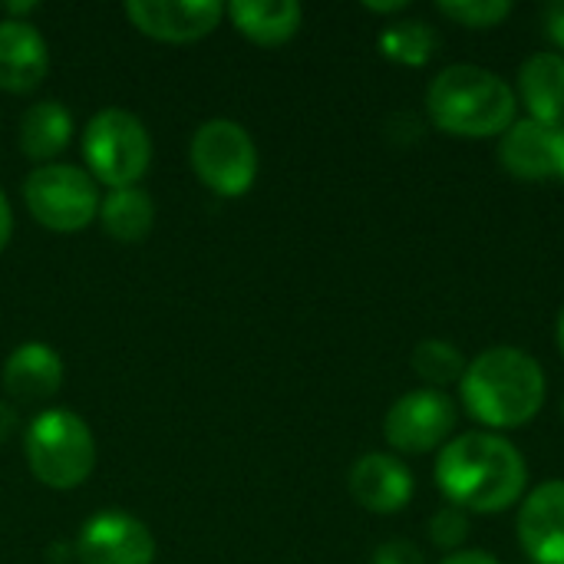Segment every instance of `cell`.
<instances>
[{"instance_id": "1", "label": "cell", "mask_w": 564, "mask_h": 564, "mask_svg": "<svg viewBox=\"0 0 564 564\" xmlns=\"http://www.w3.org/2000/svg\"><path fill=\"white\" fill-rule=\"evenodd\" d=\"M433 476L449 506L463 512L499 516L522 499L529 466L506 436L476 430L449 440L440 449Z\"/></svg>"}, {"instance_id": "2", "label": "cell", "mask_w": 564, "mask_h": 564, "mask_svg": "<svg viewBox=\"0 0 564 564\" xmlns=\"http://www.w3.org/2000/svg\"><path fill=\"white\" fill-rule=\"evenodd\" d=\"M466 413L492 430L529 426L545 406V370L542 364L519 347H489L469 360L463 380Z\"/></svg>"}, {"instance_id": "3", "label": "cell", "mask_w": 564, "mask_h": 564, "mask_svg": "<svg viewBox=\"0 0 564 564\" xmlns=\"http://www.w3.org/2000/svg\"><path fill=\"white\" fill-rule=\"evenodd\" d=\"M516 89L492 69L453 63L426 86V112L446 135L489 139L516 122Z\"/></svg>"}, {"instance_id": "4", "label": "cell", "mask_w": 564, "mask_h": 564, "mask_svg": "<svg viewBox=\"0 0 564 564\" xmlns=\"http://www.w3.org/2000/svg\"><path fill=\"white\" fill-rule=\"evenodd\" d=\"M30 473L50 489H76L93 476L96 443L83 416L73 410H43L23 433Z\"/></svg>"}, {"instance_id": "5", "label": "cell", "mask_w": 564, "mask_h": 564, "mask_svg": "<svg viewBox=\"0 0 564 564\" xmlns=\"http://www.w3.org/2000/svg\"><path fill=\"white\" fill-rule=\"evenodd\" d=\"M83 159L96 178V185L132 188L152 162V139L126 109H102L83 129Z\"/></svg>"}, {"instance_id": "6", "label": "cell", "mask_w": 564, "mask_h": 564, "mask_svg": "<svg viewBox=\"0 0 564 564\" xmlns=\"http://www.w3.org/2000/svg\"><path fill=\"white\" fill-rule=\"evenodd\" d=\"M192 169L205 188L221 198H241L258 178V149L245 126L231 119H208L192 135Z\"/></svg>"}, {"instance_id": "7", "label": "cell", "mask_w": 564, "mask_h": 564, "mask_svg": "<svg viewBox=\"0 0 564 564\" xmlns=\"http://www.w3.org/2000/svg\"><path fill=\"white\" fill-rule=\"evenodd\" d=\"M23 202L30 215L59 235H73L86 228L93 218H99V188L96 178L76 165L50 162L26 175L23 182Z\"/></svg>"}, {"instance_id": "8", "label": "cell", "mask_w": 564, "mask_h": 564, "mask_svg": "<svg viewBox=\"0 0 564 564\" xmlns=\"http://www.w3.org/2000/svg\"><path fill=\"white\" fill-rule=\"evenodd\" d=\"M459 410L453 403V397H446L443 390H410L403 393L383 420V436L397 453H410V456H423L433 449H443L449 433L456 430Z\"/></svg>"}, {"instance_id": "9", "label": "cell", "mask_w": 564, "mask_h": 564, "mask_svg": "<svg viewBox=\"0 0 564 564\" xmlns=\"http://www.w3.org/2000/svg\"><path fill=\"white\" fill-rule=\"evenodd\" d=\"M73 555L79 564H152L155 535L135 516L99 512L79 529Z\"/></svg>"}, {"instance_id": "10", "label": "cell", "mask_w": 564, "mask_h": 564, "mask_svg": "<svg viewBox=\"0 0 564 564\" xmlns=\"http://www.w3.org/2000/svg\"><path fill=\"white\" fill-rule=\"evenodd\" d=\"M499 162L522 182H564V126L516 119L499 142Z\"/></svg>"}, {"instance_id": "11", "label": "cell", "mask_w": 564, "mask_h": 564, "mask_svg": "<svg viewBox=\"0 0 564 564\" xmlns=\"http://www.w3.org/2000/svg\"><path fill=\"white\" fill-rule=\"evenodd\" d=\"M126 17L152 40L195 43L218 26L225 7L218 0H129Z\"/></svg>"}, {"instance_id": "12", "label": "cell", "mask_w": 564, "mask_h": 564, "mask_svg": "<svg viewBox=\"0 0 564 564\" xmlns=\"http://www.w3.org/2000/svg\"><path fill=\"white\" fill-rule=\"evenodd\" d=\"M519 542L535 564H564V479L542 482L519 509Z\"/></svg>"}, {"instance_id": "13", "label": "cell", "mask_w": 564, "mask_h": 564, "mask_svg": "<svg viewBox=\"0 0 564 564\" xmlns=\"http://www.w3.org/2000/svg\"><path fill=\"white\" fill-rule=\"evenodd\" d=\"M350 496L360 509L373 512V516H393L400 509H406V502L413 499V473L387 453H367L354 463L350 469Z\"/></svg>"}, {"instance_id": "14", "label": "cell", "mask_w": 564, "mask_h": 564, "mask_svg": "<svg viewBox=\"0 0 564 564\" xmlns=\"http://www.w3.org/2000/svg\"><path fill=\"white\" fill-rule=\"evenodd\" d=\"M50 73V46L26 20H0V89L33 93Z\"/></svg>"}, {"instance_id": "15", "label": "cell", "mask_w": 564, "mask_h": 564, "mask_svg": "<svg viewBox=\"0 0 564 564\" xmlns=\"http://www.w3.org/2000/svg\"><path fill=\"white\" fill-rule=\"evenodd\" d=\"M3 390L13 403H46L63 387V360L53 347L30 340L20 344L3 364Z\"/></svg>"}, {"instance_id": "16", "label": "cell", "mask_w": 564, "mask_h": 564, "mask_svg": "<svg viewBox=\"0 0 564 564\" xmlns=\"http://www.w3.org/2000/svg\"><path fill=\"white\" fill-rule=\"evenodd\" d=\"M519 99L529 119L562 126L564 119V56L532 53L519 69Z\"/></svg>"}, {"instance_id": "17", "label": "cell", "mask_w": 564, "mask_h": 564, "mask_svg": "<svg viewBox=\"0 0 564 564\" xmlns=\"http://www.w3.org/2000/svg\"><path fill=\"white\" fill-rule=\"evenodd\" d=\"M225 13L231 17L235 30L258 46L288 43L304 20V10L294 0H231Z\"/></svg>"}, {"instance_id": "18", "label": "cell", "mask_w": 564, "mask_h": 564, "mask_svg": "<svg viewBox=\"0 0 564 564\" xmlns=\"http://www.w3.org/2000/svg\"><path fill=\"white\" fill-rule=\"evenodd\" d=\"M73 139V116L63 102L43 99L30 106L20 119V152L33 162L50 165Z\"/></svg>"}, {"instance_id": "19", "label": "cell", "mask_w": 564, "mask_h": 564, "mask_svg": "<svg viewBox=\"0 0 564 564\" xmlns=\"http://www.w3.org/2000/svg\"><path fill=\"white\" fill-rule=\"evenodd\" d=\"M99 221L106 228L109 238L122 241V245H135L145 241L152 225H155V205L149 198V192L142 188H112L102 202H99Z\"/></svg>"}, {"instance_id": "20", "label": "cell", "mask_w": 564, "mask_h": 564, "mask_svg": "<svg viewBox=\"0 0 564 564\" xmlns=\"http://www.w3.org/2000/svg\"><path fill=\"white\" fill-rule=\"evenodd\" d=\"M377 46L400 66H426L440 46V33L426 20H397L380 33Z\"/></svg>"}, {"instance_id": "21", "label": "cell", "mask_w": 564, "mask_h": 564, "mask_svg": "<svg viewBox=\"0 0 564 564\" xmlns=\"http://www.w3.org/2000/svg\"><path fill=\"white\" fill-rule=\"evenodd\" d=\"M410 364H413L416 377L423 383H430V390H443L449 383H459L466 367H469L463 350L453 340H440V337L420 340L410 354Z\"/></svg>"}, {"instance_id": "22", "label": "cell", "mask_w": 564, "mask_h": 564, "mask_svg": "<svg viewBox=\"0 0 564 564\" xmlns=\"http://www.w3.org/2000/svg\"><path fill=\"white\" fill-rule=\"evenodd\" d=\"M436 10L469 30H489V26H499L502 20H509L512 3L509 0H443V3H436Z\"/></svg>"}, {"instance_id": "23", "label": "cell", "mask_w": 564, "mask_h": 564, "mask_svg": "<svg viewBox=\"0 0 564 564\" xmlns=\"http://www.w3.org/2000/svg\"><path fill=\"white\" fill-rule=\"evenodd\" d=\"M430 539L436 549L443 552H456L463 549V542L469 539V516L456 506H443L433 512L430 519Z\"/></svg>"}, {"instance_id": "24", "label": "cell", "mask_w": 564, "mask_h": 564, "mask_svg": "<svg viewBox=\"0 0 564 564\" xmlns=\"http://www.w3.org/2000/svg\"><path fill=\"white\" fill-rule=\"evenodd\" d=\"M373 564H426V555L410 539H390L373 552Z\"/></svg>"}, {"instance_id": "25", "label": "cell", "mask_w": 564, "mask_h": 564, "mask_svg": "<svg viewBox=\"0 0 564 564\" xmlns=\"http://www.w3.org/2000/svg\"><path fill=\"white\" fill-rule=\"evenodd\" d=\"M545 30H549L552 43L562 50L564 56V0H555V3L545 7Z\"/></svg>"}, {"instance_id": "26", "label": "cell", "mask_w": 564, "mask_h": 564, "mask_svg": "<svg viewBox=\"0 0 564 564\" xmlns=\"http://www.w3.org/2000/svg\"><path fill=\"white\" fill-rule=\"evenodd\" d=\"M17 430H20V413H17V406H13L10 400L0 397V443H7Z\"/></svg>"}, {"instance_id": "27", "label": "cell", "mask_w": 564, "mask_h": 564, "mask_svg": "<svg viewBox=\"0 0 564 564\" xmlns=\"http://www.w3.org/2000/svg\"><path fill=\"white\" fill-rule=\"evenodd\" d=\"M440 564H499V558H492L489 552L469 549V552H453V555H446Z\"/></svg>"}, {"instance_id": "28", "label": "cell", "mask_w": 564, "mask_h": 564, "mask_svg": "<svg viewBox=\"0 0 564 564\" xmlns=\"http://www.w3.org/2000/svg\"><path fill=\"white\" fill-rule=\"evenodd\" d=\"M10 235H13V212H10V202H7V195L0 192V251L7 248Z\"/></svg>"}, {"instance_id": "29", "label": "cell", "mask_w": 564, "mask_h": 564, "mask_svg": "<svg viewBox=\"0 0 564 564\" xmlns=\"http://www.w3.org/2000/svg\"><path fill=\"white\" fill-rule=\"evenodd\" d=\"M364 7H367L370 13H383V17H387V13H403V10H410L406 0H393V3H364Z\"/></svg>"}, {"instance_id": "30", "label": "cell", "mask_w": 564, "mask_h": 564, "mask_svg": "<svg viewBox=\"0 0 564 564\" xmlns=\"http://www.w3.org/2000/svg\"><path fill=\"white\" fill-rule=\"evenodd\" d=\"M555 337H558V350H562L564 357V307L562 314H558V330H555Z\"/></svg>"}, {"instance_id": "31", "label": "cell", "mask_w": 564, "mask_h": 564, "mask_svg": "<svg viewBox=\"0 0 564 564\" xmlns=\"http://www.w3.org/2000/svg\"><path fill=\"white\" fill-rule=\"evenodd\" d=\"M33 10V3H13V7H7V13H30Z\"/></svg>"}, {"instance_id": "32", "label": "cell", "mask_w": 564, "mask_h": 564, "mask_svg": "<svg viewBox=\"0 0 564 564\" xmlns=\"http://www.w3.org/2000/svg\"><path fill=\"white\" fill-rule=\"evenodd\" d=\"M562 413H564V400H562Z\"/></svg>"}]
</instances>
